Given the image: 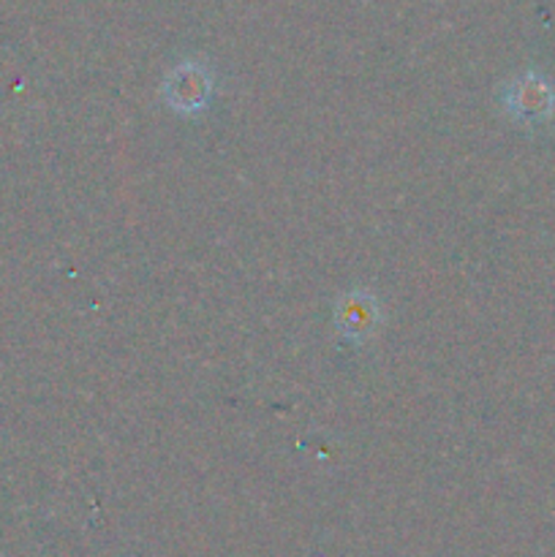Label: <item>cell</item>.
<instances>
[{
  "label": "cell",
  "instance_id": "obj_1",
  "mask_svg": "<svg viewBox=\"0 0 555 557\" xmlns=\"http://www.w3.org/2000/svg\"><path fill=\"white\" fill-rule=\"evenodd\" d=\"M501 101H504L509 117L517 120V123L536 125L555 114L553 85L544 76H539L536 71H526L517 79L506 82L504 90H501Z\"/></svg>",
  "mask_w": 555,
  "mask_h": 557
},
{
  "label": "cell",
  "instance_id": "obj_2",
  "mask_svg": "<svg viewBox=\"0 0 555 557\" xmlns=\"http://www.w3.org/2000/svg\"><path fill=\"white\" fill-rule=\"evenodd\" d=\"M212 96V74L207 65L185 60V63L174 65L163 82V98L174 112L196 114L207 107Z\"/></svg>",
  "mask_w": 555,
  "mask_h": 557
},
{
  "label": "cell",
  "instance_id": "obj_3",
  "mask_svg": "<svg viewBox=\"0 0 555 557\" xmlns=\"http://www.w3.org/2000/svg\"><path fill=\"white\" fill-rule=\"evenodd\" d=\"M381 324V305L370 292H348L335 305V326L343 337L362 343L375 335Z\"/></svg>",
  "mask_w": 555,
  "mask_h": 557
}]
</instances>
